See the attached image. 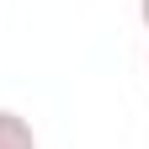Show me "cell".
<instances>
[{
  "label": "cell",
  "instance_id": "cell-1",
  "mask_svg": "<svg viewBox=\"0 0 149 149\" xmlns=\"http://www.w3.org/2000/svg\"><path fill=\"white\" fill-rule=\"evenodd\" d=\"M0 149H37L32 123L22 117V112H11V107H0Z\"/></svg>",
  "mask_w": 149,
  "mask_h": 149
},
{
  "label": "cell",
  "instance_id": "cell-2",
  "mask_svg": "<svg viewBox=\"0 0 149 149\" xmlns=\"http://www.w3.org/2000/svg\"><path fill=\"white\" fill-rule=\"evenodd\" d=\"M139 22H144V32H149V0H139Z\"/></svg>",
  "mask_w": 149,
  "mask_h": 149
}]
</instances>
